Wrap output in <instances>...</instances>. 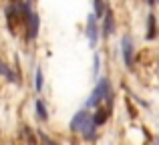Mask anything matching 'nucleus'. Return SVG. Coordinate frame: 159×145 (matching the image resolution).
Returning <instances> with one entry per match:
<instances>
[{
	"mask_svg": "<svg viewBox=\"0 0 159 145\" xmlns=\"http://www.w3.org/2000/svg\"><path fill=\"white\" fill-rule=\"evenodd\" d=\"M91 119H93L97 125H101V123L107 121V111H97V113H95V117H91Z\"/></svg>",
	"mask_w": 159,
	"mask_h": 145,
	"instance_id": "obj_9",
	"label": "nucleus"
},
{
	"mask_svg": "<svg viewBox=\"0 0 159 145\" xmlns=\"http://www.w3.org/2000/svg\"><path fill=\"white\" fill-rule=\"evenodd\" d=\"M155 36V16L149 14L147 18V39H153Z\"/></svg>",
	"mask_w": 159,
	"mask_h": 145,
	"instance_id": "obj_7",
	"label": "nucleus"
},
{
	"mask_svg": "<svg viewBox=\"0 0 159 145\" xmlns=\"http://www.w3.org/2000/svg\"><path fill=\"white\" fill-rule=\"evenodd\" d=\"M121 48H123V61L127 67H133V63H135V51H133V40L131 36H123V40H121Z\"/></svg>",
	"mask_w": 159,
	"mask_h": 145,
	"instance_id": "obj_3",
	"label": "nucleus"
},
{
	"mask_svg": "<svg viewBox=\"0 0 159 145\" xmlns=\"http://www.w3.org/2000/svg\"><path fill=\"white\" fill-rule=\"evenodd\" d=\"M36 91H43V71L40 69H36Z\"/></svg>",
	"mask_w": 159,
	"mask_h": 145,
	"instance_id": "obj_11",
	"label": "nucleus"
},
{
	"mask_svg": "<svg viewBox=\"0 0 159 145\" xmlns=\"http://www.w3.org/2000/svg\"><path fill=\"white\" fill-rule=\"evenodd\" d=\"M107 97H109V81L107 79H101V81L97 83V87H95V91L91 93V99L87 101V105L95 107V105H99V103H101L103 99H107Z\"/></svg>",
	"mask_w": 159,
	"mask_h": 145,
	"instance_id": "obj_1",
	"label": "nucleus"
},
{
	"mask_svg": "<svg viewBox=\"0 0 159 145\" xmlns=\"http://www.w3.org/2000/svg\"><path fill=\"white\" fill-rule=\"evenodd\" d=\"M103 30H105L107 36L111 34V30H113V10H111V8L105 12V28H103Z\"/></svg>",
	"mask_w": 159,
	"mask_h": 145,
	"instance_id": "obj_6",
	"label": "nucleus"
},
{
	"mask_svg": "<svg viewBox=\"0 0 159 145\" xmlns=\"http://www.w3.org/2000/svg\"><path fill=\"white\" fill-rule=\"evenodd\" d=\"M87 36H89V43L91 47L97 44V39H99V30H97V16L91 14L89 20H87Z\"/></svg>",
	"mask_w": 159,
	"mask_h": 145,
	"instance_id": "obj_5",
	"label": "nucleus"
},
{
	"mask_svg": "<svg viewBox=\"0 0 159 145\" xmlns=\"http://www.w3.org/2000/svg\"><path fill=\"white\" fill-rule=\"evenodd\" d=\"M36 113H39L40 119H48V113H47V107H44L43 101H36Z\"/></svg>",
	"mask_w": 159,
	"mask_h": 145,
	"instance_id": "obj_8",
	"label": "nucleus"
},
{
	"mask_svg": "<svg viewBox=\"0 0 159 145\" xmlns=\"http://www.w3.org/2000/svg\"><path fill=\"white\" fill-rule=\"evenodd\" d=\"M93 65H95V67H93V75L97 77V75H99V57L97 55H95V59H93Z\"/></svg>",
	"mask_w": 159,
	"mask_h": 145,
	"instance_id": "obj_13",
	"label": "nucleus"
},
{
	"mask_svg": "<svg viewBox=\"0 0 159 145\" xmlns=\"http://www.w3.org/2000/svg\"><path fill=\"white\" fill-rule=\"evenodd\" d=\"M24 14H26V20H28V36H30V39H36V36H39V28H40L39 14L30 8V4H24Z\"/></svg>",
	"mask_w": 159,
	"mask_h": 145,
	"instance_id": "obj_2",
	"label": "nucleus"
},
{
	"mask_svg": "<svg viewBox=\"0 0 159 145\" xmlns=\"http://www.w3.org/2000/svg\"><path fill=\"white\" fill-rule=\"evenodd\" d=\"M89 119H91V117H89V113H87L85 109L79 111V113L75 115L73 119H70V131H73V133H81L83 127H85V123L89 121Z\"/></svg>",
	"mask_w": 159,
	"mask_h": 145,
	"instance_id": "obj_4",
	"label": "nucleus"
},
{
	"mask_svg": "<svg viewBox=\"0 0 159 145\" xmlns=\"http://www.w3.org/2000/svg\"><path fill=\"white\" fill-rule=\"evenodd\" d=\"M95 4V16H101L103 12H105V8H103V0H93Z\"/></svg>",
	"mask_w": 159,
	"mask_h": 145,
	"instance_id": "obj_10",
	"label": "nucleus"
},
{
	"mask_svg": "<svg viewBox=\"0 0 159 145\" xmlns=\"http://www.w3.org/2000/svg\"><path fill=\"white\" fill-rule=\"evenodd\" d=\"M0 75H4L6 79H12V73L6 69V65H4V63H0Z\"/></svg>",
	"mask_w": 159,
	"mask_h": 145,
	"instance_id": "obj_12",
	"label": "nucleus"
}]
</instances>
